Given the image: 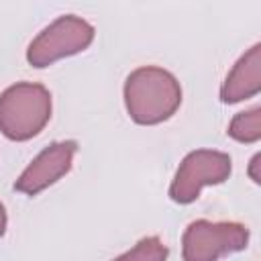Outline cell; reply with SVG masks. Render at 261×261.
<instances>
[{"label":"cell","instance_id":"obj_1","mask_svg":"<svg viewBox=\"0 0 261 261\" xmlns=\"http://www.w3.org/2000/svg\"><path fill=\"white\" fill-rule=\"evenodd\" d=\"M122 94L128 116L145 126L171 118L181 104V86L177 77L157 65H143L130 71Z\"/></svg>","mask_w":261,"mask_h":261},{"label":"cell","instance_id":"obj_2","mask_svg":"<svg viewBox=\"0 0 261 261\" xmlns=\"http://www.w3.org/2000/svg\"><path fill=\"white\" fill-rule=\"evenodd\" d=\"M51 118V92L43 84L16 82L0 94V133L10 141L37 137Z\"/></svg>","mask_w":261,"mask_h":261},{"label":"cell","instance_id":"obj_3","mask_svg":"<svg viewBox=\"0 0 261 261\" xmlns=\"http://www.w3.org/2000/svg\"><path fill=\"white\" fill-rule=\"evenodd\" d=\"M94 27L75 14H63L47 24L29 45L27 61L33 67H49L55 61L82 53L94 41Z\"/></svg>","mask_w":261,"mask_h":261},{"label":"cell","instance_id":"obj_4","mask_svg":"<svg viewBox=\"0 0 261 261\" xmlns=\"http://www.w3.org/2000/svg\"><path fill=\"white\" fill-rule=\"evenodd\" d=\"M249 245V228L241 222L194 220L181 237L184 261H218Z\"/></svg>","mask_w":261,"mask_h":261},{"label":"cell","instance_id":"obj_5","mask_svg":"<svg viewBox=\"0 0 261 261\" xmlns=\"http://www.w3.org/2000/svg\"><path fill=\"white\" fill-rule=\"evenodd\" d=\"M232 161L226 153L214 149H196L188 153L169 186V198L177 204H192L206 186H216L228 179Z\"/></svg>","mask_w":261,"mask_h":261},{"label":"cell","instance_id":"obj_6","mask_svg":"<svg viewBox=\"0 0 261 261\" xmlns=\"http://www.w3.org/2000/svg\"><path fill=\"white\" fill-rule=\"evenodd\" d=\"M75 151H77L75 141L51 143L22 169V173L14 181V190L27 196H37L39 192L47 190L71 169Z\"/></svg>","mask_w":261,"mask_h":261},{"label":"cell","instance_id":"obj_7","mask_svg":"<svg viewBox=\"0 0 261 261\" xmlns=\"http://www.w3.org/2000/svg\"><path fill=\"white\" fill-rule=\"evenodd\" d=\"M261 90V45L255 43L247 53L239 57L232 69L226 73L220 100L224 104H237L257 96Z\"/></svg>","mask_w":261,"mask_h":261},{"label":"cell","instance_id":"obj_8","mask_svg":"<svg viewBox=\"0 0 261 261\" xmlns=\"http://www.w3.org/2000/svg\"><path fill=\"white\" fill-rule=\"evenodd\" d=\"M226 133L239 143H257L261 139V108L253 106L249 110L239 112L230 120Z\"/></svg>","mask_w":261,"mask_h":261},{"label":"cell","instance_id":"obj_9","mask_svg":"<svg viewBox=\"0 0 261 261\" xmlns=\"http://www.w3.org/2000/svg\"><path fill=\"white\" fill-rule=\"evenodd\" d=\"M167 247L159 237H145L126 253L112 261H167Z\"/></svg>","mask_w":261,"mask_h":261},{"label":"cell","instance_id":"obj_10","mask_svg":"<svg viewBox=\"0 0 261 261\" xmlns=\"http://www.w3.org/2000/svg\"><path fill=\"white\" fill-rule=\"evenodd\" d=\"M259 165H261V153H255L253 157H251V161H249V177L255 181V184H259L261 181V173H259Z\"/></svg>","mask_w":261,"mask_h":261},{"label":"cell","instance_id":"obj_11","mask_svg":"<svg viewBox=\"0 0 261 261\" xmlns=\"http://www.w3.org/2000/svg\"><path fill=\"white\" fill-rule=\"evenodd\" d=\"M6 224H8V216H6V208L0 202V237L6 232Z\"/></svg>","mask_w":261,"mask_h":261}]
</instances>
